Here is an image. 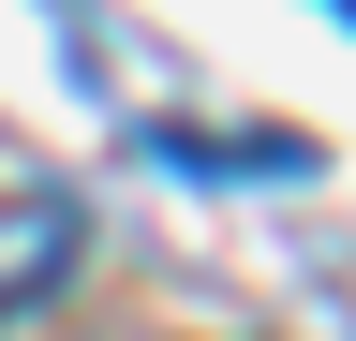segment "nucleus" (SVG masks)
Masks as SVG:
<instances>
[{
	"label": "nucleus",
	"mask_w": 356,
	"mask_h": 341,
	"mask_svg": "<svg viewBox=\"0 0 356 341\" xmlns=\"http://www.w3.org/2000/svg\"><path fill=\"white\" fill-rule=\"evenodd\" d=\"M74 252H89V208H74V193H0V312L60 297Z\"/></svg>",
	"instance_id": "1"
}]
</instances>
